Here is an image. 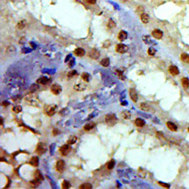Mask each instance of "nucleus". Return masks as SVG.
I'll use <instances>...</instances> for the list:
<instances>
[{
  "label": "nucleus",
  "mask_w": 189,
  "mask_h": 189,
  "mask_svg": "<svg viewBox=\"0 0 189 189\" xmlns=\"http://www.w3.org/2000/svg\"><path fill=\"white\" fill-rule=\"evenodd\" d=\"M24 100L27 103H28L30 105H33L34 106H36L39 103V99L37 95L35 94H28L24 97Z\"/></svg>",
  "instance_id": "f257e3e1"
},
{
  "label": "nucleus",
  "mask_w": 189,
  "mask_h": 189,
  "mask_svg": "<svg viewBox=\"0 0 189 189\" xmlns=\"http://www.w3.org/2000/svg\"><path fill=\"white\" fill-rule=\"evenodd\" d=\"M106 123L109 126H114L117 123V118L115 115L109 114L106 116Z\"/></svg>",
  "instance_id": "f03ea898"
},
{
  "label": "nucleus",
  "mask_w": 189,
  "mask_h": 189,
  "mask_svg": "<svg viewBox=\"0 0 189 189\" xmlns=\"http://www.w3.org/2000/svg\"><path fill=\"white\" fill-rule=\"evenodd\" d=\"M47 151V146L45 143H39V144L37 145V147H36V149H35V152L36 153H38L39 155H43L45 154Z\"/></svg>",
  "instance_id": "7ed1b4c3"
},
{
  "label": "nucleus",
  "mask_w": 189,
  "mask_h": 189,
  "mask_svg": "<svg viewBox=\"0 0 189 189\" xmlns=\"http://www.w3.org/2000/svg\"><path fill=\"white\" fill-rule=\"evenodd\" d=\"M71 152V146L69 144L67 143V145H64L60 148V152L61 154V155L67 156L69 152Z\"/></svg>",
  "instance_id": "20e7f679"
},
{
  "label": "nucleus",
  "mask_w": 189,
  "mask_h": 189,
  "mask_svg": "<svg viewBox=\"0 0 189 189\" xmlns=\"http://www.w3.org/2000/svg\"><path fill=\"white\" fill-rule=\"evenodd\" d=\"M128 50H129L128 46L126 45H123V44H119V45L116 46V51L118 53H121V54L126 53L128 51Z\"/></svg>",
  "instance_id": "39448f33"
},
{
  "label": "nucleus",
  "mask_w": 189,
  "mask_h": 189,
  "mask_svg": "<svg viewBox=\"0 0 189 189\" xmlns=\"http://www.w3.org/2000/svg\"><path fill=\"white\" fill-rule=\"evenodd\" d=\"M65 168V163L63 160H59L56 163V169L58 172L62 173Z\"/></svg>",
  "instance_id": "423d86ee"
},
{
  "label": "nucleus",
  "mask_w": 189,
  "mask_h": 189,
  "mask_svg": "<svg viewBox=\"0 0 189 189\" xmlns=\"http://www.w3.org/2000/svg\"><path fill=\"white\" fill-rule=\"evenodd\" d=\"M57 111V106L56 105H52V106H48L47 109L46 110V113L48 116H53L56 114Z\"/></svg>",
  "instance_id": "0eeeda50"
},
{
  "label": "nucleus",
  "mask_w": 189,
  "mask_h": 189,
  "mask_svg": "<svg viewBox=\"0 0 189 189\" xmlns=\"http://www.w3.org/2000/svg\"><path fill=\"white\" fill-rule=\"evenodd\" d=\"M51 92L54 94V95H59L61 92V87L59 85V84H53L52 87H51Z\"/></svg>",
  "instance_id": "6e6552de"
},
{
  "label": "nucleus",
  "mask_w": 189,
  "mask_h": 189,
  "mask_svg": "<svg viewBox=\"0 0 189 189\" xmlns=\"http://www.w3.org/2000/svg\"><path fill=\"white\" fill-rule=\"evenodd\" d=\"M152 36L154 37V38H155L157 39H162V37H163V32L160 30H159V29H155V30H154L153 31H152Z\"/></svg>",
  "instance_id": "1a4fd4ad"
},
{
  "label": "nucleus",
  "mask_w": 189,
  "mask_h": 189,
  "mask_svg": "<svg viewBox=\"0 0 189 189\" xmlns=\"http://www.w3.org/2000/svg\"><path fill=\"white\" fill-rule=\"evenodd\" d=\"M129 95H130L131 99L133 100L134 102H137V99H138L137 93L136 90L134 89V88H132V89H130V90H129Z\"/></svg>",
  "instance_id": "9d476101"
},
{
  "label": "nucleus",
  "mask_w": 189,
  "mask_h": 189,
  "mask_svg": "<svg viewBox=\"0 0 189 189\" xmlns=\"http://www.w3.org/2000/svg\"><path fill=\"white\" fill-rule=\"evenodd\" d=\"M168 71H169V72L172 75H179V69L176 66H174V65L170 66L169 68H168Z\"/></svg>",
  "instance_id": "9b49d317"
},
{
  "label": "nucleus",
  "mask_w": 189,
  "mask_h": 189,
  "mask_svg": "<svg viewBox=\"0 0 189 189\" xmlns=\"http://www.w3.org/2000/svg\"><path fill=\"white\" fill-rule=\"evenodd\" d=\"M89 56L90 58H92V59H97L99 58L100 56V54H99V52L96 50V49H92L89 53Z\"/></svg>",
  "instance_id": "f8f14e48"
},
{
  "label": "nucleus",
  "mask_w": 189,
  "mask_h": 189,
  "mask_svg": "<svg viewBox=\"0 0 189 189\" xmlns=\"http://www.w3.org/2000/svg\"><path fill=\"white\" fill-rule=\"evenodd\" d=\"M74 53L77 56H79V57H81V56H84L85 55V50L82 48H76L74 51Z\"/></svg>",
  "instance_id": "ddd939ff"
},
{
  "label": "nucleus",
  "mask_w": 189,
  "mask_h": 189,
  "mask_svg": "<svg viewBox=\"0 0 189 189\" xmlns=\"http://www.w3.org/2000/svg\"><path fill=\"white\" fill-rule=\"evenodd\" d=\"M127 33L126 32V31H121L119 34H118V39L121 41V42H123V41H124V40H126V39H127Z\"/></svg>",
  "instance_id": "4468645a"
},
{
  "label": "nucleus",
  "mask_w": 189,
  "mask_h": 189,
  "mask_svg": "<svg viewBox=\"0 0 189 189\" xmlns=\"http://www.w3.org/2000/svg\"><path fill=\"white\" fill-rule=\"evenodd\" d=\"M167 126H168V128L171 130V131H172V132H176L177 130V126L174 123L172 122H167Z\"/></svg>",
  "instance_id": "2eb2a0df"
},
{
  "label": "nucleus",
  "mask_w": 189,
  "mask_h": 189,
  "mask_svg": "<svg viewBox=\"0 0 189 189\" xmlns=\"http://www.w3.org/2000/svg\"><path fill=\"white\" fill-rule=\"evenodd\" d=\"M29 163H30L31 166H33L34 167L38 166V165H39V158H38L37 157H33L30 159Z\"/></svg>",
  "instance_id": "dca6fc26"
},
{
  "label": "nucleus",
  "mask_w": 189,
  "mask_h": 189,
  "mask_svg": "<svg viewBox=\"0 0 189 189\" xmlns=\"http://www.w3.org/2000/svg\"><path fill=\"white\" fill-rule=\"evenodd\" d=\"M110 64V60L109 58H103L100 61V64L104 67H109Z\"/></svg>",
  "instance_id": "f3484780"
},
{
  "label": "nucleus",
  "mask_w": 189,
  "mask_h": 189,
  "mask_svg": "<svg viewBox=\"0 0 189 189\" xmlns=\"http://www.w3.org/2000/svg\"><path fill=\"white\" fill-rule=\"evenodd\" d=\"M134 123L138 127H143V126H144L145 124L144 121L143 119H141V118H137L135 120V121H134Z\"/></svg>",
  "instance_id": "a211bd4d"
},
{
  "label": "nucleus",
  "mask_w": 189,
  "mask_h": 189,
  "mask_svg": "<svg viewBox=\"0 0 189 189\" xmlns=\"http://www.w3.org/2000/svg\"><path fill=\"white\" fill-rule=\"evenodd\" d=\"M95 126V123H87V124H86V125L84 126V129L85 131H90V130L92 129Z\"/></svg>",
  "instance_id": "6ab92c4d"
},
{
  "label": "nucleus",
  "mask_w": 189,
  "mask_h": 189,
  "mask_svg": "<svg viewBox=\"0 0 189 189\" xmlns=\"http://www.w3.org/2000/svg\"><path fill=\"white\" fill-rule=\"evenodd\" d=\"M86 87H87L86 85H84L83 84H78L77 85H75L74 89L76 91H83V90L86 89Z\"/></svg>",
  "instance_id": "aec40b11"
},
{
  "label": "nucleus",
  "mask_w": 189,
  "mask_h": 189,
  "mask_svg": "<svg viewBox=\"0 0 189 189\" xmlns=\"http://www.w3.org/2000/svg\"><path fill=\"white\" fill-rule=\"evenodd\" d=\"M181 60L186 63V64H189V55L187 53H182V55L180 56Z\"/></svg>",
  "instance_id": "412c9836"
},
{
  "label": "nucleus",
  "mask_w": 189,
  "mask_h": 189,
  "mask_svg": "<svg viewBox=\"0 0 189 189\" xmlns=\"http://www.w3.org/2000/svg\"><path fill=\"white\" fill-rule=\"evenodd\" d=\"M149 19H150V18H149V16H148V14H146V13H143V14L141 15V21L144 23V24H147V23L148 22H149Z\"/></svg>",
  "instance_id": "4be33fe9"
},
{
  "label": "nucleus",
  "mask_w": 189,
  "mask_h": 189,
  "mask_svg": "<svg viewBox=\"0 0 189 189\" xmlns=\"http://www.w3.org/2000/svg\"><path fill=\"white\" fill-rule=\"evenodd\" d=\"M182 84L185 89H188L189 88V80L188 78H183L182 79Z\"/></svg>",
  "instance_id": "5701e85b"
},
{
  "label": "nucleus",
  "mask_w": 189,
  "mask_h": 189,
  "mask_svg": "<svg viewBox=\"0 0 189 189\" xmlns=\"http://www.w3.org/2000/svg\"><path fill=\"white\" fill-rule=\"evenodd\" d=\"M34 177H35V179H38L39 181H41V180L43 179L42 175L41 172H40L39 170H37V171H35L34 172Z\"/></svg>",
  "instance_id": "b1692460"
},
{
  "label": "nucleus",
  "mask_w": 189,
  "mask_h": 189,
  "mask_svg": "<svg viewBox=\"0 0 189 189\" xmlns=\"http://www.w3.org/2000/svg\"><path fill=\"white\" fill-rule=\"evenodd\" d=\"M48 81H49V79H48V78L45 77V76L39 78V79L37 80V83L42 84H46Z\"/></svg>",
  "instance_id": "393cba45"
},
{
  "label": "nucleus",
  "mask_w": 189,
  "mask_h": 189,
  "mask_svg": "<svg viewBox=\"0 0 189 189\" xmlns=\"http://www.w3.org/2000/svg\"><path fill=\"white\" fill-rule=\"evenodd\" d=\"M76 141H77V137H76L75 136H71V137L68 139L67 143L69 145H72L74 144Z\"/></svg>",
  "instance_id": "a878e982"
},
{
  "label": "nucleus",
  "mask_w": 189,
  "mask_h": 189,
  "mask_svg": "<svg viewBox=\"0 0 189 189\" xmlns=\"http://www.w3.org/2000/svg\"><path fill=\"white\" fill-rule=\"evenodd\" d=\"M79 188L80 189H89V188H92V186L91 185L90 183H88V182H85L84 184H82L81 185L79 186Z\"/></svg>",
  "instance_id": "bb28decb"
},
{
  "label": "nucleus",
  "mask_w": 189,
  "mask_h": 189,
  "mask_svg": "<svg viewBox=\"0 0 189 189\" xmlns=\"http://www.w3.org/2000/svg\"><path fill=\"white\" fill-rule=\"evenodd\" d=\"M122 115L123 118L126 120L130 119V118H131V113L129 111H123L122 112Z\"/></svg>",
  "instance_id": "cd10ccee"
},
{
  "label": "nucleus",
  "mask_w": 189,
  "mask_h": 189,
  "mask_svg": "<svg viewBox=\"0 0 189 189\" xmlns=\"http://www.w3.org/2000/svg\"><path fill=\"white\" fill-rule=\"evenodd\" d=\"M26 24H27L26 21L22 20V21H21V22H19L18 23V24H17V27H18L19 29L22 30V29H23V28L26 26Z\"/></svg>",
  "instance_id": "c85d7f7f"
},
{
  "label": "nucleus",
  "mask_w": 189,
  "mask_h": 189,
  "mask_svg": "<svg viewBox=\"0 0 189 189\" xmlns=\"http://www.w3.org/2000/svg\"><path fill=\"white\" fill-rule=\"evenodd\" d=\"M89 77H90V75H89L88 73H87V72H84V73H82V75H81V78H82V79H83L84 81H86V82H88V81H89Z\"/></svg>",
  "instance_id": "c756f323"
},
{
  "label": "nucleus",
  "mask_w": 189,
  "mask_h": 189,
  "mask_svg": "<svg viewBox=\"0 0 189 189\" xmlns=\"http://www.w3.org/2000/svg\"><path fill=\"white\" fill-rule=\"evenodd\" d=\"M115 160H110V161L107 163L106 167H107V168H108V169L111 170V169H112V168H114V166H115Z\"/></svg>",
  "instance_id": "7c9ffc66"
},
{
  "label": "nucleus",
  "mask_w": 189,
  "mask_h": 189,
  "mask_svg": "<svg viewBox=\"0 0 189 189\" xmlns=\"http://www.w3.org/2000/svg\"><path fill=\"white\" fill-rule=\"evenodd\" d=\"M62 188L64 189H67L69 188L70 187V184L68 181H66V180H64L63 182H62Z\"/></svg>",
  "instance_id": "2f4dec72"
},
{
  "label": "nucleus",
  "mask_w": 189,
  "mask_h": 189,
  "mask_svg": "<svg viewBox=\"0 0 189 189\" xmlns=\"http://www.w3.org/2000/svg\"><path fill=\"white\" fill-rule=\"evenodd\" d=\"M148 53L149 56H154L155 55L156 53V50L153 47H150L148 50Z\"/></svg>",
  "instance_id": "473e14b6"
},
{
  "label": "nucleus",
  "mask_w": 189,
  "mask_h": 189,
  "mask_svg": "<svg viewBox=\"0 0 189 189\" xmlns=\"http://www.w3.org/2000/svg\"><path fill=\"white\" fill-rule=\"evenodd\" d=\"M13 111H15L16 113H19V112L22 111V108L21 106H14V108L13 109Z\"/></svg>",
  "instance_id": "72a5a7b5"
},
{
  "label": "nucleus",
  "mask_w": 189,
  "mask_h": 189,
  "mask_svg": "<svg viewBox=\"0 0 189 189\" xmlns=\"http://www.w3.org/2000/svg\"><path fill=\"white\" fill-rule=\"evenodd\" d=\"M115 26H116L115 22L112 19H110L109 23H108V27H109V28H113V27H115Z\"/></svg>",
  "instance_id": "f704fd0d"
},
{
  "label": "nucleus",
  "mask_w": 189,
  "mask_h": 189,
  "mask_svg": "<svg viewBox=\"0 0 189 189\" xmlns=\"http://www.w3.org/2000/svg\"><path fill=\"white\" fill-rule=\"evenodd\" d=\"M77 74V72H76V71L75 70H72V72H70L69 74H68V76L69 77V78H72L73 75H75Z\"/></svg>",
  "instance_id": "c9c22d12"
},
{
  "label": "nucleus",
  "mask_w": 189,
  "mask_h": 189,
  "mask_svg": "<svg viewBox=\"0 0 189 189\" xmlns=\"http://www.w3.org/2000/svg\"><path fill=\"white\" fill-rule=\"evenodd\" d=\"M117 73H118V77L121 78V79H122L123 80L124 79V76H123V73L120 71V70H117Z\"/></svg>",
  "instance_id": "e433bc0d"
},
{
  "label": "nucleus",
  "mask_w": 189,
  "mask_h": 189,
  "mask_svg": "<svg viewBox=\"0 0 189 189\" xmlns=\"http://www.w3.org/2000/svg\"><path fill=\"white\" fill-rule=\"evenodd\" d=\"M158 183H159V185H162L163 187H165V188H169L170 187L169 185H166V184H165L163 182H159Z\"/></svg>",
  "instance_id": "4c0bfd02"
},
{
  "label": "nucleus",
  "mask_w": 189,
  "mask_h": 189,
  "mask_svg": "<svg viewBox=\"0 0 189 189\" xmlns=\"http://www.w3.org/2000/svg\"><path fill=\"white\" fill-rule=\"evenodd\" d=\"M87 2L89 4H91V5H94V4L96 3V0H87Z\"/></svg>",
  "instance_id": "58836bf2"
},
{
  "label": "nucleus",
  "mask_w": 189,
  "mask_h": 189,
  "mask_svg": "<svg viewBox=\"0 0 189 189\" xmlns=\"http://www.w3.org/2000/svg\"><path fill=\"white\" fill-rule=\"evenodd\" d=\"M122 2H126V1H128V0H121Z\"/></svg>",
  "instance_id": "ea45409f"
},
{
  "label": "nucleus",
  "mask_w": 189,
  "mask_h": 189,
  "mask_svg": "<svg viewBox=\"0 0 189 189\" xmlns=\"http://www.w3.org/2000/svg\"><path fill=\"white\" fill-rule=\"evenodd\" d=\"M188 132H189V128H188Z\"/></svg>",
  "instance_id": "a19ab883"
}]
</instances>
